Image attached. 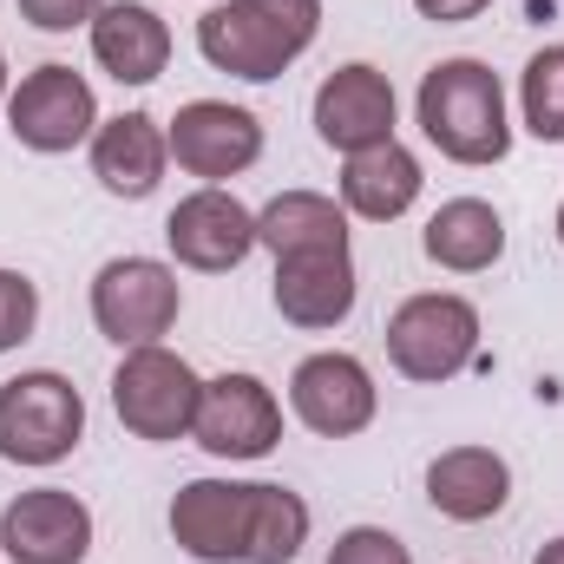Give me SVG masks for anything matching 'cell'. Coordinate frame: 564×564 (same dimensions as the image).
<instances>
[{
	"instance_id": "ffe728a7",
	"label": "cell",
	"mask_w": 564,
	"mask_h": 564,
	"mask_svg": "<svg viewBox=\"0 0 564 564\" xmlns=\"http://www.w3.org/2000/svg\"><path fill=\"white\" fill-rule=\"evenodd\" d=\"M257 243L270 257H322V250H348V210L322 191H282L257 210Z\"/></svg>"
},
{
	"instance_id": "ac0fdd59",
	"label": "cell",
	"mask_w": 564,
	"mask_h": 564,
	"mask_svg": "<svg viewBox=\"0 0 564 564\" xmlns=\"http://www.w3.org/2000/svg\"><path fill=\"white\" fill-rule=\"evenodd\" d=\"M355 263L348 250H322V257H282L276 263V308L295 328H335L355 315Z\"/></svg>"
},
{
	"instance_id": "52a82bcc",
	"label": "cell",
	"mask_w": 564,
	"mask_h": 564,
	"mask_svg": "<svg viewBox=\"0 0 564 564\" xmlns=\"http://www.w3.org/2000/svg\"><path fill=\"white\" fill-rule=\"evenodd\" d=\"M7 132L26 151H73L99 132V99L86 86V73L73 66H33L13 93H7Z\"/></svg>"
},
{
	"instance_id": "603a6c76",
	"label": "cell",
	"mask_w": 564,
	"mask_h": 564,
	"mask_svg": "<svg viewBox=\"0 0 564 564\" xmlns=\"http://www.w3.org/2000/svg\"><path fill=\"white\" fill-rule=\"evenodd\" d=\"M519 106H525V132L539 144H564V46H545L525 59L519 73Z\"/></svg>"
},
{
	"instance_id": "6da1fadb",
	"label": "cell",
	"mask_w": 564,
	"mask_h": 564,
	"mask_svg": "<svg viewBox=\"0 0 564 564\" xmlns=\"http://www.w3.org/2000/svg\"><path fill=\"white\" fill-rule=\"evenodd\" d=\"M421 132L440 158L453 164H499L512 151V126H506V86L492 66L479 59H440L421 79Z\"/></svg>"
},
{
	"instance_id": "4fadbf2b",
	"label": "cell",
	"mask_w": 564,
	"mask_h": 564,
	"mask_svg": "<svg viewBox=\"0 0 564 564\" xmlns=\"http://www.w3.org/2000/svg\"><path fill=\"white\" fill-rule=\"evenodd\" d=\"M315 132H322L328 151H341V158L388 144L394 139V86H388V73H375L368 59L335 66L315 86Z\"/></svg>"
},
{
	"instance_id": "e0dca14e",
	"label": "cell",
	"mask_w": 564,
	"mask_h": 564,
	"mask_svg": "<svg viewBox=\"0 0 564 564\" xmlns=\"http://www.w3.org/2000/svg\"><path fill=\"white\" fill-rule=\"evenodd\" d=\"M93 59L119 86H151L171 66V26L139 0H106L99 20H93Z\"/></svg>"
},
{
	"instance_id": "7402d4cb",
	"label": "cell",
	"mask_w": 564,
	"mask_h": 564,
	"mask_svg": "<svg viewBox=\"0 0 564 564\" xmlns=\"http://www.w3.org/2000/svg\"><path fill=\"white\" fill-rule=\"evenodd\" d=\"M308 545V506L289 486H257L250 506V564H295Z\"/></svg>"
},
{
	"instance_id": "2e32d148",
	"label": "cell",
	"mask_w": 564,
	"mask_h": 564,
	"mask_svg": "<svg viewBox=\"0 0 564 564\" xmlns=\"http://www.w3.org/2000/svg\"><path fill=\"white\" fill-rule=\"evenodd\" d=\"M164 164H171V139H164V126L151 112H119V119H106L93 132V177L112 197H132V204L151 197Z\"/></svg>"
},
{
	"instance_id": "ba28073f",
	"label": "cell",
	"mask_w": 564,
	"mask_h": 564,
	"mask_svg": "<svg viewBox=\"0 0 564 564\" xmlns=\"http://www.w3.org/2000/svg\"><path fill=\"white\" fill-rule=\"evenodd\" d=\"M164 139H171L177 171H191L204 184H224V177H237L263 158V119L250 106H230V99H191V106H177Z\"/></svg>"
},
{
	"instance_id": "9a60e30c",
	"label": "cell",
	"mask_w": 564,
	"mask_h": 564,
	"mask_svg": "<svg viewBox=\"0 0 564 564\" xmlns=\"http://www.w3.org/2000/svg\"><path fill=\"white\" fill-rule=\"evenodd\" d=\"M426 499L440 519L453 525H486L506 512L512 499V466L492 453V446H446L433 466H426Z\"/></svg>"
},
{
	"instance_id": "7a4b0ae2",
	"label": "cell",
	"mask_w": 564,
	"mask_h": 564,
	"mask_svg": "<svg viewBox=\"0 0 564 564\" xmlns=\"http://www.w3.org/2000/svg\"><path fill=\"white\" fill-rule=\"evenodd\" d=\"M315 26H322V0H224L197 20V53L217 73L263 86L289 73V59L308 53Z\"/></svg>"
},
{
	"instance_id": "5b68a950",
	"label": "cell",
	"mask_w": 564,
	"mask_h": 564,
	"mask_svg": "<svg viewBox=\"0 0 564 564\" xmlns=\"http://www.w3.org/2000/svg\"><path fill=\"white\" fill-rule=\"evenodd\" d=\"M197 401H204V381H197V368L184 355H171L164 341L126 348V361L112 375V408H119L126 433H139L151 446L184 440L191 421H197Z\"/></svg>"
},
{
	"instance_id": "3957f363",
	"label": "cell",
	"mask_w": 564,
	"mask_h": 564,
	"mask_svg": "<svg viewBox=\"0 0 564 564\" xmlns=\"http://www.w3.org/2000/svg\"><path fill=\"white\" fill-rule=\"evenodd\" d=\"M86 440V401L66 375L33 368L0 381V459L13 466H59Z\"/></svg>"
},
{
	"instance_id": "cb8c5ba5",
	"label": "cell",
	"mask_w": 564,
	"mask_h": 564,
	"mask_svg": "<svg viewBox=\"0 0 564 564\" xmlns=\"http://www.w3.org/2000/svg\"><path fill=\"white\" fill-rule=\"evenodd\" d=\"M40 322V289L20 276V270H0V355L20 348Z\"/></svg>"
},
{
	"instance_id": "484cf974",
	"label": "cell",
	"mask_w": 564,
	"mask_h": 564,
	"mask_svg": "<svg viewBox=\"0 0 564 564\" xmlns=\"http://www.w3.org/2000/svg\"><path fill=\"white\" fill-rule=\"evenodd\" d=\"M106 0H20V20L40 26V33H73V26H93Z\"/></svg>"
},
{
	"instance_id": "30bf717a",
	"label": "cell",
	"mask_w": 564,
	"mask_h": 564,
	"mask_svg": "<svg viewBox=\"0 0 564 564\" xmlns=\"http://www.w3.org/2000/svg\"><path fill=\"white\" fill-rule=\"evenodd\" d=\"M164 243L184 270H204V276H224L237 270L250 250H257V210L237 204L224 184H204L191 191L171 217H164Z\"/></svg>"
},
{
	"instance_id": "8992f818",
	"label": "cell",
	"mask_w": 564,
	"mask_h": 564,
	"mask_svg": "<svg viewBox=\"0 0 564 564\" xmlns=\"http://www.w3.org/2000/svg\"><path fill=\"white\" fill-rule=\"evenodd\" d=\"M177 308H184L177 270L158 263V257H112L93 276V322L119 348H151L158 335H171Z\"/></svg>"
},
{
	"instance_id": "d6986e66",
	"label": "cell",
	"mask_w": 564,
	"mask_h": 564,
	"mask_svg": "<svg viewBox=\"0 0 564 564\" xmlns=\"http://www.w3.org/2000/svg\"><path fill=\"white\" fill-rule=\"evenodd\" d=\"M414 197H421V158L401 139L355 151L341 164V210H355L368 224H394L401 210H414Z\"/></svg>"
},
{
	"instance_id": "5bb4252c",
	"label": "cell",
	"mask_w": 564,
	"mask_h": 564,
	"mask_svg": "<svg viewBox=\"0 0 564 564\" xmlns=\"http://www.w3.org/2000/svg\"><path fill=\"white\" fill-rule=\"evenodd\" d=\"M0 552L13 564H86V552H93V512L73 492H59V486L20 492L0 512Z\"/></svg>"
},
{
	"instance_id": "277c9868",
	"label": "cell",
	"mask_w": 564,
	"mask_h": 564,
	"mask_svg": "<svg viewBox=\"0 0 564 564\" xmlns=\"http://www.w3.org/2000/svg\"><path fill=\"white\" fill-rule=\"evenodd\" d=\"M473 355H479V308L466 295L433 289V295H408L388 315V361L421 388L453 381Z\"/></svg>"
},
{
	"instance_id": "9c48e42d",
	"label": "cell",
	"mask_w": 564,
	"mask_h": 564,
	"mask_svg": "<svg viewBox=\"0 0 564 564\" xmlns=\"http://www.w3.org/2000/svg\"><path fill=\"white\" fill-rule=\"evenodd\" d=\"M191 440L210 459H263V453H276V440H282L276 394L257 375H217V381H204Z\"/></svg>"
},
{
	"instance_id": "f546056e",
	"label": "cell",
	"mask_w": 564,
	"mask_h": 564,
	"mask_svg": "<svg viewBox=\"0 0 564 564\" xmlns=\"http://www.w3.org/2000/svg\"><path fill=\"white\" fill-rule=\"evenodd\" d=\"M558 243H564V204H558Z\"/></svg>"
},
{
	"instance_id": "f1b7e54d",
	"label": "cell",
	"mask_w": 564,
	"mask_h": 564,
	"mask_svg": "<svg viewBox=\"0 0 564 564\" xmlns=\"http://www.w3.org/2000/svg\"><path fill=\"white\" fill-rule=\"evenodd\" d=\"M0 99H7V59H0Z\"/></svg>"
},
{
	"instance_id": "8fae6325",
	"label": "cell",
	"mask_w": 564,
	"mask_h": 564,
	"mask_svg": "<svg viewBox=\"0 0 564 564\" xmlns=\"http://www.w3.org/2000/svg\"><path fill=\"white\" fill-rule=\"evenodd\" d=\"M250 506L257 486L237 479H191L171 499V539L197 564H250Z\"/></svg>"
},
{
	"instance_id": "4316f807",
	"label": "cell",
	"mask_w": 564,
	"mask_h": 564,
	"mask_svg": "<svg viewBox=\"0 0 564 564\" xmlns=\"http://www.w3.org/2000/svg\"><path fill=\"white\" fill-rule=\"evenodd\" d=\"M426 20H440V26H459V20H479L492 0H414Z\"/></svg>"
},
{
	"instance_id": "44dd1931",
	"label": "cell",
	"mask_w": 564,
	"mask_h": 564,
	"mask_svg": "<svg viewBox=\"0 0 564 564\" xmlns=\"http://www.w3.org/2000/svg\"><path fill=\"white\" fill-rule=\"evenodd\" d=\"M421 250L453 276H479V270H492L506 257V217L492 204H479V197H453V204H440L426 217Z\"/></svg>"
},
{
	"instance_id": "83f0119b",
	"label": "cell",
	"mask_w": 564,
	"mask_h": 564,
	"mask_svg": "<svg viewBox=\"0 0 564 564\" xmlns=\"http://www.w3.org/2000/svg\"><path fill=\"white\" fill-rule=\"evenodd\" d=\"M532 564H564V539H552V545H545V552H539Z\"/></svg>"
},
{
	"instance_id": "d4e9b609",
	"label": "cell",
	"mask_w": 564,
	"mask_h": 564,
	"mask_svg": "<svg viewBox=\"0 0 564 564\" xmlns=\"http://www.w3.org/2000/svg\"><path fill=\"white\" fill-rule=\"evenodd\" d=\"M328 564H414V558H408V545H401L394 532H381V525H348V532L335 539Z\"/></svg>"
},
{
	"instance_id": "7c38bea8",
	"label": "cell",
	"mask_w": 564,
	"mask_h": 564,
	"mask_svg": "<svg viewBox=\"0 0 564 564\" xmlns=\"http://www.w3.org/2000/svg\"><path fill=\"white\" fill-rule=\"evenodd\" d=\"M289 408H295V421L308 426V433L348 440V433H361V426L375 421L381 394H375V375H368L355 355L328 348V355H308V361L289 375Z\"/></svg>"
}]
</instances>
